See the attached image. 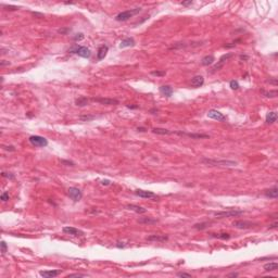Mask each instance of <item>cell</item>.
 <instances>
[{
  "label": "cell",
  "instance_id": "obj_1",
  "mask_svg": "<svg viewBox=\"0 0 278 278\" xmlns=\"http://www.w3.org/2000/svg\"><path fill=\"white\" fill-rule=\"evenodd\" d=\"M201 162L204 164L211 165V166H236L237 165V162L230 161V160H215L203 158Z\"/></svg>",
  "mask_w": 278,
  "mask_h": 278
},
{
  "label": "cell",
  "instance_id": "obj_2",
  "mask_svg": "<svg viewBox=\"0 0 278 278\" xmlns=\"http://www.w3.org/2000/svg\"><path fill=\"white\" fill-rule=\"evenodd\" d=\"M140 11H141V9L140 8L126 10V11H123V12H121V13H119V14L115 17V20H116L117 22H125V21L129 20V19H131V17H134V15L138 14Z\"/></svg>",
  "mask_w": 278,
  "mask_h": 278
},
{
  "label": "cell",
  "instance_id": "obj_3",
  "mask_svg": "<svg viewBox=\"0 0 278 278\" xmlns=\"http://www.w3.org/2000/svg\"><path fill=\"white\" fill-rule=\"evenodd\" d=\"M68 52L70 53H75L77 56H80L82 58H90L91 56V51L87 47H84V46H73L71 49H68Z\"/></svg>",
  "mask_w": 278,
  "mask_h": 278
},
{
  "label": "cell",
  "instance_id": "obj_4",
  "mask_svg": "<svg viewBox=\"0 0 278 278\" xmlns=\"http://www.w3.org/2000/svg\"><path fill=\"white\" fill-rule=\"evenodd\" d=\"M243 214L242 210H227V211H219V212L214 213V216L217 219H225V217H235V216H240Z\"/></svg>",
  "mask_w": 278,
  "mask_h": 278
},
{
  "label": "cell",
  "instance_id": "obj_5",
  "mask_svg": "<svg viewBox=\"0 0 278 278\" xmlns=\"http://www.w3.org/2000/svg\"><path fill=\"white\" fill-rule=\"evenodd\" d=\"M29 140L32 145L35 146V147L44 148V147H47V146H48V140H47L45 137L38 136V135H33V136L29 137Z\"/></svg>",
  "mask_w": 278,
  "mask_h": 278
},
{
  "label": "cell",
  "instance_id": "obj_6",
  "mask_svg": "<svg viewBox=\"0 0 278 278\" xmlns=\"http://www.w3.org/2000/svg\"><path fill=\"white\" fill-rule=\"evenodd\" d=\"M234 53H231V52H229V53H226L224 54V56H222L221 58H219V60L217 61V63H216L215 65L212 68V72H216V71H219L223 66L225 65V63L228 61V60L230 59V58L233 57Z\"/></svg>",
  "mask_w": 278,
  "mask_h": 278
},
{
  "label": "cell",
  "instance_id": "obj_7",
  "mask_svg": "<svg viewBox=\"0 0 278 278\" xmlns=\"http://www.w3.org/2000/svg\"><path fill=\"white\" fill-rule=\"evenodd\" d=\"M68 197H70V198H71L74 202L80 201V199L83 198L82 191H80V189H78V188H76V187H71V188H68Z\"/></svg>",
  "mask_w": 278,
  "mask_h": 278
},
{
  "label": "cell",
  "instance_id": "obj_8",
  "mask_svg": "<svg viewBox=\"0 0 278 278\" xmlns=\"http://www.w3.org/2000/svg\"><path fill=\"white\" fill-rule=\"evenodd\" d=\"M91 100L94 102H98L103 105H117L119 103V100L112 99V98H92Z\"/></svg>",
  "mask_w": 278,
  "mask_h": 278
},
{
  "label": "cell",
  "instance_id": "obj_9",
  "mask_svg": "<svg viewBox=\"0 0 278 278\" xmlns=\"http://www.w3.org/2000/svg\"><path fill=\"white\" fill-rule=\"evenodd\" d=\"M233 225L236 228H238V229H249V228H252V227L256 226L255 223L248 221H236L233 223Z\"/></svg>",
  "mask_w": 278,
  "mask_h": 278
},
{
  "label": "cell",
  "instance_id": "obj_10",
  "mask_svg": "<svg viewBox=\"0 0 278 278\" xmlns=\"http://www.w3.org/2000/svg\"><path fill=\"white\" fill-rule=\"evenodd\" d=\"M173 134H177V135H180V136H188L192 139H205V138H210V135H207V134H196V133H184V131H173Z\"/></svg>",
  "mask_w": 278,
  "mask_h": 278
},
{
  "label": "cell",
  "instance_id": "obj_11",
  "mask_svg": "<svg viewBox=\"0 0 278 278\" xmlns=\"http://www.w3.org/2000/svg\"><path fill=\"white\" fill-rule=\"evenodd\" d=\"M207 117H210V119H216V121H219V122H224L225 119H226V116H225L224 114L221 113V112L217 110L209 111V112H207Z\"/></svg>",
  "mask_w": 278,
  "mask_h": 278
},
{
  "label": "cell",
  "instance_id": "obj_12",
  "mask_svg": "<svg viewBox=\"0 0 278 278\" xmlns=\"http://www.w3.org/2000/svg\"><path fill=\"white\" fill-rule=\"evenodd\" d=\"M135 195H136L137 197H140V198H145V199L158 198L156 193L152 192V191L141 190V189H137V190H135Z\"/></svg>",
  "mask_w": 278,
  "mask_h": 278
},
{
  "label": "cell",
  "instance_id": "obj_13",
  "mask_svg": "<svg viewBox=\"0 0 278 278\" xmlns=\"http://www.w3.org/2000/svg\"><path fill=\"white\" fill-rule=\"evenodd\" d=\"M62 231L64 234H68V235H72V236H83L84 235V231L77 229V228H75V227H71V226L63 227Z\"/></svg>",
  "mask_w": 278,
  "mask_h": 278
},
{
  "label": "cell",
  "instance_id": "obj_14",
  "mask_svg": "<svg viewBox=\"0 0 278 278\" xmlns=\"http://www.w3.org/2000/svg\"><path fill=\"white\" fill-rule=\"evenodd\" d=\"M203 84H204V78H203V76H201V75H196V76L192 77L190 80V85H191V87H193V88L201 87Z\"/></svg>",
  "mask_w": 278,
  "mask_h": 278
},
{
  "label": "cell",
  "instance_id": "obj_15",
  "mask_svg": "<svg viewBox=\"0 0 278 278\" xmlns=\"http://www.w3.org/2000/svg\"><path fill=\"white\" fill-rule=\"evenodd\" d=\"M61 274V270H40L39 275L43 276L45 278H53L57 277L58 275Z\"/></svg>",
  "mask_w": 278,
  "mask_h": 278
},
{
  "label": "cell",
  "instance_id": "obj_16",
  "mask_svg": "<svg viewBox=\"0 0 278 278\" xmlns=\"http://www.w3.org/2000/svg\"><path fill=\"white\" fill-rule=\"evenodd\" d=\"M148 241H156V242H165L168 240V236L165 235H151L147 237Z\"/></svg>",
  "mask_w": 278,
  "mask_h": 278
},
{
  "label": "cell",
  "instance_id": "obj_17",
  "mask_svg": "<svg viewBox=\"0 0 278 278\" xmlns=\"http://www.w3.org/2000/svg\"><path fill=\"white\" fill-rule=\"evenodd\" d=\"M108 51H109V47L107 45L100 46L99 49H98V52H97V60L100 61V60L104 59L107 53H108Z\"/></svg>",
  "mask_w": 278,
  "mask_h": 278
},
{
  "label": "cell",
  "instance_id": "obj_18",
  "mask_svg": "<svg viewBox=\"0 0 278 278\" xmlns=\"http://www.w3.org/2000/svg\"><path fill=\"white\" fill-rule=\"evenodd\" d=\"M159 90H160V92H161L163 96H165V97H172V95H173V92H174V90H173V88L171 87L170 85H163V86H161V87L159 88Z\"/></svg>",
  "mask_w": 278,
  "mask_h": 278
},
{
  "label": "cell",
  "instance_id": "obj_19",
  "mask_svg": "<svg viewBox=\"0 0 278 278\" xmlns=\"http://www.w3.org/2000/svg\"><path fill=\"white\" fill-rule=\"evenodd\" d=\"M264 195L267 198H272V199H276L278 197V188L276 186H274L273 188H270L267 190L264 191Z\"/></svg>",
  "mask_w": 278,
  "mask_h": 278
},
{
  "label": "cell",
  "instance_id": "obj_20",
  "mask_svg": "<svg viewBox=\"0 0 278 278\" xmlns=\"http://www.w3.org/2000/svg\"><path fill=\"white\" fill-rule=\"evenodd\" d=\"M135 46V40L131 37H127L121 41L119 44V48H127V47H134Z\"/></svg>",
  "mask_w": 278,
  "mask_h": 278
},
{
  "label": "cell",
  "instance_id": "obj_21",
  "mask_svg": "<svg viewBox=\"0 0 278 278\" xmlns=\"http://www.w3.org/2000/svg\"><path fill=\"white\" fill-rule=\"evenodd\" d=\"M125 207H126L127 210L134 211V212L139 213V214H142V213H146V212H147V210H146L145 207H139V205H136V204H127Z\"/></svg>",
  "mask_w": 278,
  "mask_h": 278
},
{
  "label": "cell",
  "instance_id": "obj_22",
  "mask_svg": "<svg viewBox=\"0 0 278 278\" xmlns=\"http://www.w3.org/2000/svg\"><path fill=\"white\" fill-rule=\"evenodd\" d=\"M214 61H215V58H214V56L210 54V56H205V57L202 58L201 64L203 66H209V65H212L213 63H214Z\"/></svg>",
  "mask_w": 278,
  "mask_h": 278
},
{
  "label": "cell",
  "instance_id": "obj_23",
  "mask_svg": "<svg viewBox=\"0 0 278 278\" xmlns=\"http://www.w3.org/2000/svg\"><path fill=\"white\" fill-rule=\"evenodd\" d=\"M75 104L77 105V107H86V105L89 104V99H88L87 97H78L77 99H75Z\"/></svg>",
  "mask_w": 278,
  "mask_h": 278
},
{
  "label": "cell",
  "instance_id": "obj_24",
  "mask_svg": "<svg viewBox=\"0 0 278 278\" xmlns=\"http://www.w3.org/2000/svg\"><path fill=\"white\" fill-rule=\"evenodd\" d=\"M277 119V113L275 111H270L266 114V123L267 124H273V123L276 122Z\"/></svg>",
  "mask_w": 278,
  "mask_h": 278
},
{
  "label": "cell",
  "instance_id": "obj_25",
  "mask_svg": "<svg viewBox=\"0 0 278 278\" xmlns=\"http://www.w3.org/2000/svg\"><path fill=\"white\" fill-rule=\"evenodd\" d=\"M158 222H159L158 219H152V217H141V219H138V223H140V224H147V225L156 224Z\"/></svg>",
  "mask_w": 278,
  "mask_h": 278
},
{
  "label": "cell",
  "instance_id": "obj_26",
  "mask_svg": "<svg viewBox=\"0 0 278 278\" xmlns=\"http://www.w3.org/2000/svg\"><path fill=\"white\" fill-rule=\"evenodd\" d=\"M278 268V263L277 262H270L264 265V270L265 272H274Z\"/></svg>",
  "mask_w": 278,
  "mask_h": 278
},
{
  "label": "cell",
  "instance_id": "obj_27",
  "mask_svg": "<svg viewBox=\"0 0 278 278\" xmlns=\"http://www.w3.org/2000/svg\"><path fill=\"white\" fill-rule=\"evenodd\" d=\"M261 94L263 95L264 97H266V98H276V97L278 96V91L276 90H270V91H266V90H263L262 89L261 90Z\"/></svg>",
  "mask_w": 278,
  "mask_h": 278
},
{
  "label": "cell",
  "instance_id": "obj_28",
  "mask_svg": "<svg viewBox=\"0 0 278 278\" xmlns=\"http://www.w3.org/2000/svg\"><path fill=\"white\" fill-rule=\"evenodd\" d=\"M152 133L153 134H158V135H171L173 134V131H168V129H165V128H152Z\"/></svg>",
  "mask_w": 278,
  "mask_h": 278
},
{
  "label": "cell",
  "instance_id": "obj_29",
  "mask_svg": "<svg viewBox=\"0 0 278 278\" xmlns=\"http://www.w3.org/2000/svg\"><path fill=\"white\" fill-rule=\"evenodd\" d=\"M212 237L214 238H219L222 240H228L230 238V235L227 233H221V234H212Z\"/></svg>",
  "mask_w": 278,
  "mask_h": 278
},
{
  "label": "cell",
  "instance_id": "obj_30",
  "mask_svg": "<svg viewBox=\"0 0 278 278\" xmlns=\"http://www.w3.org/2000/svg\"><path fill=\"white\" fill-rule=\"evenodd\" d=\"M185 47H187V45L184 43H177L175 44V45H173L172 47H170V50H176V49H182V48H185Z\"/></svg>",
  "mask_w": 278,
  "mask_h": 278
},
{
  "label": "cell",
  "instance_id": "obj_31",
  "mask_svg": "<svg viewBox=\"0 0 278 278\" xmlns=\"http://www.w3.org/2000/svg\"><path fill=\"white\" fill-rule=\"evenodd\" d=\"M209 226V223H199V224H195V228L196 229H199V230H203L205 229L207 227Z\"/></svg>",
  "mask_w": 278,
  "mask_h": 278
},
{
  "label": "cell",
  "instance_id": "obj_32",
  "mask_svg": "<svg viewBox=\"0 0 278 278\" xmlns=\"http://www.w3.org/2000/svg\"><path fill=\"white\" fill-rule=\"evenodd\" d=\"M229 86H230V88H231L233 90H237V89L239 88V84H238V82H237V80H230Z\"/></svg>",
  "mask_w": 278,
  "mask_h": 278
},
{
  "label": "cell",
  "instance_id": "obj_33",
  "mask_svg": "<svg viewBox=\"0 0 278 278\" xmlns=\"http://www.w3.org/2000/svg\"><path fill=\"white\" fill-rule=\"evenodd\" d=\"M0 246H1V253H2V255H3V254H6L7 250H8V246H7L6 241H3V240L1 241Z\"/></svg>",
  "mask_w": 278,
  "mask_h": 278
},
{
  "label": "cell",
  "instance_id": "obj_34",
  "mask_svg": "<svg viewBox=\"0 0 278 278\" xmlns=\"http://www.w3.org/2000/svg\"><path fill=\"white\" fill-rule=\"evenodd\" d=\"M151 74H152L153 76H165L166 72L165 71H152Z\"/></svg>",
  "mask_w": 278,
  "mask_h": 278
},
{
  "label": "cell",
  "instance_id": "obj_35",
  "mask_svg": "<svg viewBox=\"0 0 278 278\" xmlns=\"http://www.w3.org/2000/svg\"><path fill=\"white\" fill-rule=\"evenodd\" d=\"M95 119L94 115H82V116H80V119H82L84 122H86V121H91V119Z\"/></svg>",
  "mask_w": 278,
  "mask_h": 278
},
{
  "label": "cell",
  "instance_id": "obj_36",
  "mask_svg": "<svg viewBox=\"0 0 278 278\" xmlns=\"http://www.w3.org/2000/svg\"><path fill=\"white\" fill-rule=\"evenodd\" d=\"M73 39L75 40V41H80V40L84 39V34H83V33H78V34H76L73 37Z\"/></svg>",
  "mask_w": 278,
  "mask_h": 278
},
{
  "label": "cell",
  "instance_id": "obj_37",
  "mask_svg": "<svg viewBox=\"0 0 278 278\" xmlns=\"http://www.w3.org/2000/svg\"><path fill=\"white\" fill-rule=\"evenodd\" d=\"M9 198H10V197H9V193L8 192H3V193H1V196H0V199H1L3 202L8 201Z\"/></svg>",
  "mask_w": 278,
  "mask_h": 278
},
{
  "label": "cell",
  "instance_id": "obj_38",
  "mask_svg": "<svg viewBox=\"0 0 278 278\" xmlns=\"http://www.w3.org/2000/svg\"><path fill=\"white\" fill-rule=\"evenodd\" d=\"M2 7L6 10H9V11H15V10H19V8L15 6H5V5H2Z\"/></svg>",
  "mask_w": 278,
  "mask_h": 278
},
{
  "label": "cell",
  "instance_id": "obj_39",
  "mask_svg": "<svg viewBox=\"0 0 278 278\" xmlns=\"http://www.w3.org/2000/svg\"><path fill=\"white\" fill-rule=\"evenodd\" d=\"M177 276H178V277H187V278H191V274H188V273H177Z\"/></svg>",
  "mask_w": 278,
  "mask_h": 278
},
{
  "label": "cell",
  "instance_id": "obj_40",
  "mask_svg": "<svg viewBox=\"0 0 278 278\" xmlns=\"http://www.w3.org/2000/svg\"><path fill=\"white\" fill-rule=\"evenodd\" d=\"M61 163L62 164H65V165H68V166H74V162L72 161H66V160H61Z\"/></svg>",
  "mask_w": 278,
  "mask_h": 278
},
{
  "label": "cell",
  "instance_id": "obj_41",
  "mask_svg": "<svg viewBox=\"0 0 278 278\" xmlns=\"http://www.w3.org/2000/svg\"><path fill=\"white\" fill-rule=\"evenodd\" d=\"M3 149L7 151H15V148L13 146H3Z\"/></svg>",
  "mask_w": 278,
  "mask_h": 278
},
{
  "label": "cell",
  "instance_id": "obj_42",
  "mask_svg": "<svg viewBox=\"0 0 278 278\" xmlns=\"http://www.w3.org/2000/svg\"><path fill=\"white\" fill-rule=\"evenodd\" d=\"M85 276H87V275H85V274H70L68 277V278L70 277H85Z\"/></svg>",
  "mask_w": 278,
  "mask_h": 278
},
{
  "label": "cell",
  "instance_id": "obj_43",
  "mask_svg": "<svg viewBox=\"0 0 278 278\" xmlns=\"http://www.w3.org/2000/svg\"><path fill=\"white\" fill-rule=\"evenodd\" d=\"M70 31H71V29H58V33H59V34H66V33Z\"/></svg>",
  "mask_w": 278,
  "mask_h": 278
},
{
  "label": "cell",
  "instance_id": "obj_44",
  "mask_svg": "<svg viewBox=\"0 0 278 278\" xmlns=\"http://www.w3.org/2000/svg\"><path fill=\"white\" fill-rule=\"evenodd\" d=\"M267 82L270 83V84H273V85H275V86L277 85V78H275V77H273L272 80L270 78V80H267Z\"/></svg>",
  "mask_w": 278,
  "mask_h": 278
},
{
  "label": "cell",
  "instance_id": "obj_45",
  "mask_svg": "<svg viewBox=\"0 0 278 278\" xmlns=\"http://www.w3.org/2000/svg\"><path fill=\"white\" fill-rule=\"evenodd\" d=\"M2 176H3V177H8V178H11V179L14 178V176H13V175H11V174H9V173H5V172H2Z\"/></svg>",
  "mask_w": 278,
  "mask_h": 278
},
{
  "label": "cell",
  "instance_id": "obj_46",
  "mask_svg": "<svg viewBox=\"0 0 278 278\" xmlns=\"http://www.w3.org/2000/svg\"><path fill=\"white\" fill-rule=\"evenodd\" d=\"M277 226H278V223L277 222H275V223L270 224V226H268V228H270V229H275V228H277Z\"/></svg>",
  "mask_w": 278,
  "mask_h": 278
},
{
  "label": "cell",
  "instance_id": "obj_47",
  "mask_svg": "<svg viewBox=\"0 0 278 278\" xmlns=\"http://www.w3.org/2000/svg\"><path fill=\"white\" fill-rule=\"evenodd\" d=\"M6 65H10V62H9V61H5V60H2V61L0 62V66H6Z\"/></svg>",
  "mask_w": 278,
  "mask_h": 278
},
{
  "label": "cell",
  "instance_id": "obj_48",
  "mask_svg": "<svg viewBox=\"0 0 278 278\" xmlns=\"http://www.w3.org/2000/svg\"><path fill=\"white\" fill-rule=\"evenodd\" d=\"M183 6H190V5H192V1L191 0H189V1H184V2H182Z\"/></svg>",
  "mask_w": 278,
  "mask_h": 278
},
{
  "label": "cell",
  "instance_id": "obj_49",
  "mask_svg": "<svg viewBox=\"0 0 278 278\" xmlns=\"http://www.w3.org/2000/svg\"><path fill=\"white\" fill-rule=\"evenodd\" d=\"M238 275H239L238 273H230V274H228L227 276H228V277H237Z\"/></svg>",
  "mask_w": 278,
  "mask_h": 278
},
{
  "label": "cell",
  "instance_id": "obj_50",
  "mask_svg": "<svg viewBox=\"0 0 278 278\" xmlns=\"http://www.w3.org/2000/svg\"><path fill=\"white\" fill-rule=\"evenodd\" d=\"M248 59H249V57H248V56H243V54H241V56H240V60H244V61H247Z\"/></svg>",
  "mask_w": 278,
  "mask_h": 278
},
{
  "label": "cell",
  "instance_id": "obj_51",
  "mask_svg": "<svg viewBox=\"0 0 278 278\" xmlns=\"http://www.w3.org/2000/svg\"><path fill=\"white\" fill-rule=\"evenodd\" d=\"M127 108H129V109H137V108H138V105H129V104H128Z\"/></svg>",
  "mask_w": 278,
  "mask_h": 278
},
{
  "label": "cell",
  "instance_id": "obj_52",
  "mask_svg": "<svg viewBox=\"0 0 278 278\" xmlns=\"http://www.w3.org/2000/svg\"><path fill=\"white\" fill-rule=\"evenodd\" d=\"M102 185H110V180H102Z\"/></svg>",
  "mask_w": 278,
  "mask_h": 278
},
{
  "label": "cell",
  "instance_id": "obj_53",
  "mask_svg": "<svg viewBox=\"0 0 278 278\" xmlns=\"http://www.w3.org/2000/svg\"><path fill=\"white\" fill-rule=\"evenodd\" d=\"M137 131H145L146 128L145 127H138V128H137Z\"/></svg>",
  "mask_w": 278,
  "mask_h": 278
}]
</instances>
